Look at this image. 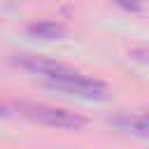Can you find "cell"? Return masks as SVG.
<instances>
[{"label":"cell","instance_id":"cell-1","mask_svg":"<svg viewBox=\"0 0 149 149\" xmlns=\"http://www.w3.org/2000/svg\"><path fill=\"white\" fill-rule=\"evenodd\" d=\"M47 86L54 91H61L65 95H74V98H84V100H107L109 98V88L105 81L86 77L79 70H74L72 74L61 77L56 81H49Z\"/></svg>","mask_w":149,"mask_h":149},{"label":"cell","instance_id":"cell-6","mask_svg":"<svg viewBox=\"0 0 149 149\" xmlns=\"http://www.w3.org/2000/svg\"><path fill=\"white\" fill-rule=\"evenodd\" d=\"M130 56L135 61H142V63H149V49H133Z\"/></svg>","mask_w":149,"mask_h":149},{"label":"cell","instance_id":"cell-7","mask_svg":"<svg viewBox=\"0 0 149 149\" xmlns=\"http://www.w3.org/2000/svg\"><path fill=\"white\" fill-rule=\"evenodd\" d=\"M0 116H7V107H5L2 102H0Z\"/></svg>","mask_w":149,"mask_h":149},{"label":"cell","instance_id":"cell-3","mask_svg":"<svg viewBox=\"0 0 149 149\" xmlns=\"http://www.w3.org/2000/svg\"><path fill=\"white\" fill-rule=\"evenodd\" d=\"M112 123L126 133L140 135V137H149V109L142 114H121L116 119H112Z\"/></svg>","mask_w":149,"mask_h":149},{"label":"cell","instance_id":"cell-4","mask_svg":"<svg viewBox=\"0 0 149 149\" xmlns=\"http://www.w3.org/2000/svg\"><path fill=\"white\" fill-rule=\"evenodd\" d=\"M26 33L37 40H61V37H65V26L58 21H51V19H40V21L28 23Z\"/></svg>","mask_w":149,"mask_h":149},{"label":"cell","instance_id":"cell-5","mask_svg":"<svg viewBox=\"0 0 149 149\" xmlns=\"http://www.w3.org/2000/svg\"><path fill=\"white\" fill-rule=\"evenodd\" d=\"M109 2L116 5L123 12H130V14H137V12L144 9V0H109Z\"/></svg>","mask_w":149,"mask_h":149},{"label":"cell","instance_id":"cell-2","mask_svg":"<svg viewBox=\"0 0 149 149\" xmlns=\"http://www.w3.org/2000/svg\"><path fill=\"white\" fill-rule=\"evenodd\" d=\"M19 109L28 119L44 123V126H51V128H81V126H86V116L70 112V109H63V107L37 105V102H19Z\"/></svg>","mask_w":149,"mask_h":149}]
</instances>
